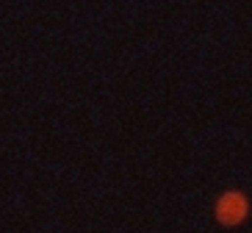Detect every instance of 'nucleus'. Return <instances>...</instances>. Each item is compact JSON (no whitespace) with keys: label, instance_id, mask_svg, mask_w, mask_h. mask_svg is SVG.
Instances as JSON below:
<instances>
[{"label":"nucleus","instance_id":"f257e3e1","mask_svg":"<svg viewBox=\"0 0 252 233\" xmlns=\"http://www.w3.org/2000/svg\"><path fill=\"white\" fill-rule=\"evenodd\" d=\"M244 214H247V203H244L241 195L230 192V195H224L222 200H219V219H222V222H238Z\"/></svg>","mask_w":252,"mask_h":233}]
</instances>
